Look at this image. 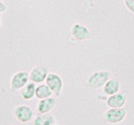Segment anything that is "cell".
Instances as JSON below:
<instances>
[{"label": "cell", "instance_id": "1", "mask_svg": "<svg viewBox=\"0 0 134 125\" xmlns=\"http://www.w3.org/2000/svg\"><path fill=\"white\" fill-rule=\"evenodd\" d=\"M110 72H105V71L96 72L87 80V87L91 88V89H99V88L103 87L110 78Z\"/></svg>", "mask_w": 134, "mask_h": 125}, {"label": "cell", "instance_id": "2", "mask_svg": "<svg viewBox=\"0 0 134 125\" xmlns=\"http://www.w3.org/2000/svg\"><path fill=\"white\" fill-rule=\"evenodd\" d=\"M127 115V109L122 108H110L104 115V118L109 123H119L125 118Z\"/></svg>", "mask_w": 134, "mask_h": 125}, {"label": "cell", "instance_id": "3", "mask_svg": "<svg viewBox=\"0 0 134 125\" xmlns=\"http://www.w3.org/2000/svg\"><path fill=\"white\" fill-rule=\"evenodd\" d=\"M29 74L26 72H18L15 73L10 81V88L12 91H16L18 89L24 88L29 81Z\"/></svg>", "mask_w": 134, "mask_h": 125}, {"label": "cell", "instance_id": "4", "mask_svg": "<svg viewBox=\"0 0 134 125\" xmlns=\"http://www.w3.org/2000/svg\"><path fill=\"white\" fill-rule=\"evenodd\" d=\"M46 85L50 88L53 93L55 94L56 96H60L62 89V78L59 75L55 74V73H49L46 76Z\"/></svg>", "mask_w": 134, "mask_h": 125}, {"label": "cell", "instance_id": "5", "mask_svg": "<svg viewBox=\"0 0 134 125\" xmlns=\"http://www.w3.org/2000/svg\"><path fill=\"white\" fill-rule=\"evenodd\" d=\"M15 118L21 122H27L33 117V111L26 105H19L13 111Z\"/></svg>", "mask_w": 134, "mask_h": 125}, {"label": "cell", "instance_id": "6", "mask_svg": "<svg viewBox=\"0 0 134 125\" xmlns=\"http://www.w3.org/2000/svg\"><path fill=\"white\" fill-rule=\"evenodd\" d=\"M127 101V94L126 93H115L109 97L107 104L110 108H120L123 107Z\"/></svg>", "mask_w": 134, "mask_h": 125}, {"label": "cell", "instance_id": "7", "mask_svg": "<svg viewBox=\"0 0 134 125\" xmlns=\"http://www.w3.org/2000/svg\"><path fill=\"white\" fill-rule=\"evenodd\" d=\"M72 35L77 41H85V40L90 39V37H91V34H90L88 28L79 24H76L73 26Z\"/></svg>", "mask_w": 134, "mask_h": 125}, {"label": "cell", "instance_id": "8", "mask_svg": "<svg viewBox=\"0 0 134 125\" xmlns=\"http://www.w3.org/2000/svg\"><path fill=\"white\" fill-rule=\"evenodd\" d=\"M46 76H47V70L43 66L32 69L29 74V78L34 83H42L46 79Z\"/></svg>", "mask_w": 134, "mask_h": 125}, {"label": "cell", "instance_id": "9", "mask_svg": "<svg viewBox=\"0 0 134 125\" xmlns=\"http://www.w3.org/2000/svg\"><path fill=\"white\" fill-rule=\"evenodd\" d=\"M56 105V100L54 98L48 97L46 99H42L39 102L37 105V110L40 114H46L48 113L49 111L52 110Z\"/></svg>", "mask_w": 134, "mask_h": 125}, {"label": "cell", "instance_id": "10", "mask_svg": "<svg viewBox=\"0 0 134 125\" xmlns=\"http://www.w3.org/2000/svg\"><path fill=\"white\" fill-rule=\"evenodd\" d=\"M120 89V82L117 78H113V79L108 80L107 83L104 85V92L107 95H113L117 93Z\"/></svg>", "mask_w": 134, "mask_h": 125}, {"label": "cell", "instance_id": "11", "mask_svg": "<svg viewBox=\"0 0 134 125\" xmlns=\"http://www.w3.org/2000/svg\"><path fill=\"white\" fill-rule=\"evenodd\" d=\"M55 120L54 117L50 114H42L34 120V125H54Z\"/></svg>", "mask_w": 134, "mask_h": 125}, {"label": "cell", "instance_id": "12", "mask_svg": "<svg viewBox=\"0 0 134 125\" xmlns=\"http://www.w3.org/2000/svg\"><path fill=\"white\" fill-rule=\"evenodd\" d=\"M35 91H36V87H35L34 82L33 83H29L23 88L21 95L25 100H31L35 96Z\"/></svg>", "mask_w": 134, "mask_h": 125}, {"label": "cell", "instance_id": "13", "mask_svg": "<svg viewBox=\"0 0 134 125\" xmlns=\"http://www.w3.org/2000/svg\"><path fill=\"white\" fill-rule=\"evenodd\" d=\"M52 95V90L47 85H40L39 87L36 88V91H35V96L39 99H46L50 97Z\"/></svg>", "mask_w": 134, "mask_h": 125}, {"label": "cell", "instance_id": "14", "mask_svg": "<svg viewBox=\"0 0 134 125\" xmlns=\"http://www.w3.org/2000/svg\"><path fill=\"white\" fill-rule=\"evenodd\" d=\"M125 3L127 9L134 13V0H125Z\"/></svg>", "mask_w": 134, "mask_h": 125}, {"label": "cell", "instance_id": "15", "mask_svg": "<svg viewBox=\"0 0 134 125\" xmlns=\"http://www.w3.org/2000/svg\"><path fill=\"white\" fill-rule=\"evenodd\" d=\"M6 9H7V7H6L5 4H4V3H2L1 1H0V13H2V12L5 11Z\"/></svg>", "mask_w": 134, "mask_h": 125}, {"label": "cell", "instance_id": "16", "mask_svg": "<svg viewBox=\"0 0 134 125\" xmlns=\"http://www.w3.org/2000/svg\"><path fill=\"white\" fill-rule=\"evenodd\" d=\"M0 24H1V19H0Z\"/></svg>", "mask_w": 134, "mask_h": 125}]
</instances>
